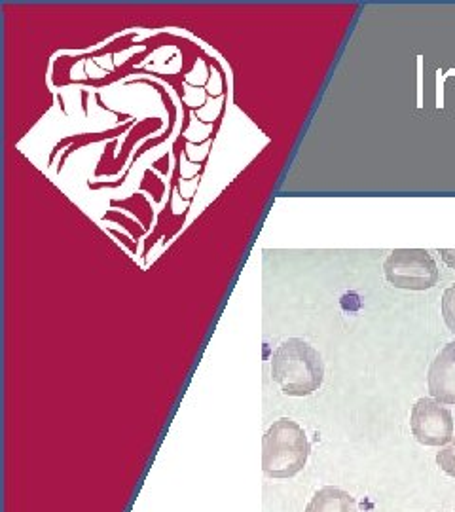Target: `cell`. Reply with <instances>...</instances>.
<instances>
[{
	"label": "cell",
	"instance_id": "cell-1",
	"mask_svg": "<svg viewBox=\"0 0 455 512\" xmlns=\"http://www.w3.org/2000/svg\"><path fill=\"white\" fill-rule=\"evenodd\" d=\"M272 378L289 397H310L325 382V361L302 338H289L272 355Z\"/></svg>",
	"mask_w": 455,
	"mask_h": 512
},
{
	"label": "cell",
	"instance_id": "cell-2",
	"mask_svg": "<svg viewBox=\"0 0 455 512\" xmlns=\"http://www.w3.org/2000/svg\"><path fill=\"white\" fill-rule=\"evenodd\" d=\"M310 452V440L296 421H273L262 440V471L275 480L292 478L306 467Z\"/></svg>",
	"mask_w": 455,
	"mask_h": 512
},
{
	"label": "cell",
	"instance_id": "cell-3",
	"mask_svg": "<svg viewBox=\"0 0 455 512\" xmlns=\"http://www.w3.org/2000/svg\"><path fill=\"white\" fill-rule=\"evenodd\" d=\"M389 285L404 291H429L438 283L437 260L425 249H395L383 262Z\"/></svg>",
	"mask_w": 455,
	"mask_h": 512
},
{
	"label": "cell",
	"instance_id": "cell-4",
	"mask_svg": "<svg viewBox=\"0 0 455 512\" xmlns=\"http://www.w3.org/2000/svg\"><path fill=\"white\" fill-rule=\"evenodd\" d=\"M410 429L423 446H446L454 439V416L435 399H419L412 406Z\"/></svg>",
	"mask_w": 455,
	"mask_h": 512
},
{
	"label": "cell",
	"instance_id": "cell-5",
	"mask_svg": "<svg viewBox=\"0 0 455 512\" xmlns=\"http://www.w3.org/2000/svg\"><path fill=\"white\" fill-rule=\"evenodd\" d=\"M429 391L435 401L442 404H455V342L440 349L429 368Z\"/></svg>",
	"mask_w": 455,
	"mask_h": 512
},
{
	"label": "cell",
	"instance_id": "cell-6",
	"mask_svg": "<svg viewBox=\"0 0 455 512\" xmlns=\"http://www.w3.org/2000/svg\"><path fill=\"white\" fill-rule=\"evenodd\" d=\"M304 512H357V503L344 490L325 486L311 497Z\"/></svg>",
	"mask_w": 455,
	"mask_h": 512
},
{
	"label": "cell",
	"instance_id": "cell-7",
	"mask_svg": "<svg viewBox=\"0 0 455 512\" xmlns=\"http://www.w3.org/2000/svg\"><path fill=\"white\" fill-rule=\"evenodd\" d=\"M442 317L446 327L455 334V283L442 296Z\"/></svg>",
	"mask_w": 455,
	"mask_h": 512
},
{
	"label": "cell",
	"instance_id": "cell-8",
	"mask_svg": "<svg viewBox=\"0 0 455 512\" xmlns=\"http://www.w3.org/2000/svg\"><path fill=\"white\" fill-rule=\"evenodd\" d=\"M438 467L448 476L455 478V439L437 454Z\"/></svg>",
	"mask_w": 455,
	"mask_h": 512
},
{
	"label": "cell",
	"instance_id": "cell-9",
	"mask_svg": "<svg viewBox=\"0 0 455 512\" xmlns=\"http://www.w3.org/2000/svg\"><path fill=\"white\" fill-rule=\"evenodd\" d=\"M440 256L452 270H455V249H442Z\"/></svg>",
	"mask_w": 455,
	"mask_h": 512
}]
</instances>
